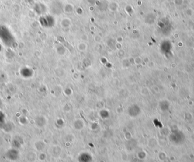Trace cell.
Listing matches in <instances>:
<instances>
[{
	"mask_svg": "<svg viewBox=\"0 0 194 162\" xmlns=\"http://www.w3.org/2000/svg\"><path fill=\"white\" fill-rule=\"evenodd\" d=\"M1 105H2V102H1V101L0 100V107H1Z\"/></svg>",
	"mask_w": 194,
	"mask_h": 162,
	"instance_id": "cell-3",
	"label": "cell"
},
{
	"mask_svg": "<svg viewBox=\"0 0 194 162\" xmlns=\"http://www.w3.org/2000/svg\"><path fill=\"white\" fill-rule=\"evenodd\" d=\"M4 114L3 113L0 111V124H2L4 122Z\"/></svg>",
	"mask_w": 194,
	"mask_h": 162,
	"instance_id": "cell-2",
	"label": "cell"
},
{
	"mask_svg": "<svg viewBox=\"0 0 194 162\" xmlns=\"http://www.w3.org/2000/svg\"><path fill=\"white\" fill-rule=\"evenodd\" d=\"M6 157L10 160H16L19 157V153L17 150L10 149L6 153Z\"/></svg>",
	"mask_w": 194,
	"mask_h": 162,
	"instance_id": "cell-1",
	"label": "cell"
}]
</instances>
